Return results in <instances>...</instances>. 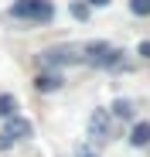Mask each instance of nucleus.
Wrapping results in <instances>:
<instances>
[{
  "label": "nucleus",
  "mask_w": 150,
  "mask_h": 157,
  "mask_svg": "<svg viewBox=\"0 0 150 157\" xmlns=\"http://www.w3.org/2000/svg\"><path fill=\"white\" fill-rule=\"evenodd\" d=\"M89 4H92V7H106L109 0H89Z\"/></svg>",
  "instance_id": "2eb2a0df"
},
{
  "label": "nucleus",
  "mask_w": 150,
  "mask_h": 157,
  "mask_svg": "<svg viewBox=\"0 0 150 157\" xmlns=\"http://www.w3.org/2000/svg\"><path fill=\"white\" fill-rule=\"evenodd\" d=\"M4 130H7L14 140H24V137H31V133H34V123L14 113V116H7V126H4Z\"/></svg>",
  "instance_id": "39448f33"
},
{
  "label": "nucleus",
  "mask_w": 150,
  "mask_h": 157,
  "mask_svg": "<svg viewBox=\"0 0 150 157\" xmlns=\"http://www.w3.org/2000/svg\"><path fill=\"white\" fill-rule=\"evenodd\" d=\"M68 10H72V17H75V21H89V4H79V0H72V7H68Z\"/></svg>",
  "instance_id": "9d476101"
},
{
  "label": "nucleus",
  "mask_w": 150,
  "mask_h": 157,
  "mask_svg": "<svg viewBox=\"0 0 150 157\" xmlns=\"http://www.w3.org/2000/svg\"><path fill=\"white\" fill-rule=\"evenodd\" d=\"M113 116H119V120H133V116H137V106H133L130 99H116V102H113Z\"/></svg>",
  "instance_id": "6e6552de"
},
{
  "label": "nucleus",
  "mask_w": 150,
  "mask_h": 157,
  "mask_svg": "<svg viewBox=\"0 0 150 157\" xmlns=\"http://www.w3.org/2000/svg\"><path fill=\"white\" fill-rule=\"evenodd\" d=\"M34 89H38V92H58V89H62V75H58V68L38 75V78H34Z\"/></svg>",
  "instance_id": "423d86ee"
},
{
  "label": "nucleus",
  "mask_w": 150,
  "mask_h": 157,
  "mask_svg": "<svg viewBox=\"0 0 150 157\" xmlns=\"http://www.w3.org/2000/svg\"><path fill=\"white\" fill-rule=\"evenodd\" d=\"M10 14L17 21H34V24H48L55 21V7L51 0H17V4L10 7Z\"/></svg>",
  "instance_id": "f03ea898"
},
{
  "label": "nucleus",
  "mask_w": 150,
  "mask_h": 157,
  "mask_svg": "<svg viewBox=\"0 0 150 157\" xmlns=\"http://www.w3.org/2000/svg\"><path fill=\"white\" fill-rule=\"evenodd\" d=\"M75 157H96V154H92V147H79V150H75Z\"/></svg>",
  "instance_id": "ddd939ff"
},
{
  "label": "nucleus",
  "mask_w": 150,
  "mask_h": 157,
  "mask_svg": "<svg viewBox=\"0 0 150 157\" xmlns=\"http://www.w3.org/2000/svg\"><path fill=\"white\" fill-rule=\"evenodd\" d=\"M130 10H133L137 17H147V14H150V0H130Z\"/></svg>",
  "instance_id": "9b49d317"
},
{
  "label": "nucleus",
  "mask_w": 150,
  "mask_h": 157,
  "mask_svg": "<svg viewBox=\"0 0 150 157\" xmlns=\"http://www.w3.org/2000/svg\"><path fill=\"white\" fill-rule=\"evenodd\" d=\"M109 133H113L109 109H92V116H89V137L96 144H103V140H109Z\"/></svg>",
  "instance_id": "20e7f679"
},
{
  "label": "nucleus",
  "mask_w": 150,
  "mask_h": 157,
  "mask_svg": "<svg viewBox=\"0 0 150 157\" xmlns=\"http://www.w3.org/2000/svg\"><path fill=\"white\" fill-rule=\"evenodd\" d=\"M10 147H14V137L4 130V133H0V150H10Z\"/></svg>",
  "instance_id": "f8f14e48"
},
{
  "label": "nucleus",
  "mask_w": 150,
  "mask_h": 157,
  "mask_svg": "<svg viewBox=\"0 0 150 157\" xmlns=\"http://www.w3.org/2000/svg\"><path fill=\"white\" fill-rule=\"evenodd\" d=\"M14 113H17V99L4 92V96H0V116L7 120V116H14Z\"/></svg>",
  "instance_id": "1a4fd4ad"
},
{
  "label": "nucleus",
  "mask_w": 150,
  "mask_h": 157,
  "mask_svg": "<svg viewBox=\"0 0 150 157\" xmlns=\"http://www.w3.org/2000/svg\"><path fill=\"white\" fill-rule=\"evenodd\" d=\"M130 144H133V147H147V144H150V123H147V120L133 123V130H130Z\"/></svg>",
  "instance_id": "0eeeda50"
},
{
  "label": "nucleus",
  "mask_w": 150,
  "mask_h": 157,
  "mask_svg": "<svg viewBox=\"0 0 150 157\" xmlns=\"http://www.w3.org/2000/svg\"><path fill=\"white\" fill-rule=\"evenodd\" d=\"M137 51H140V55H143V58H150V41H143V44H140Z\"/></svg>",
  "instance_id": "4468645a"
},
{
  "label": "nucleus",
  "mask_w": 150,
  "mask_h": 157,
  "mask_svg": "<svg viewBox=\"0 0 150 157\" xmlns=\"http://www.w3.org/2000/svg\"><path fill=\"white\" fill-rule=\"evenodd\" d=\"M82 62H89L92 68H116L123 62V51L109 41H89L82 44Z\"/></svg>",
  "instance_id": "f257e3e1"
},
{
  "label": "nucleus",
  "mask_w": 150,
  "mask_h": 157,
  "mask_svg": "<svg viewBox=\"0 0 150 157\" xmlns=\"http://www.w3.org/2000/svg\"><path fill=\"white\" fill-rule=\"evenodd\" d=\"M75 62H82V48H75V44H58V48L41 51L44 68H62V65H75Z\"/></svg>",
  "instance_id": "7ed1b4c3"
}]
</instances>
